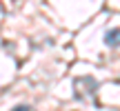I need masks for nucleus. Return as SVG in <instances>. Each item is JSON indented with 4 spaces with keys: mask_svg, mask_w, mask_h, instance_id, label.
Listing matches in <instances>:
<instances>
[{
    "mask_svg": "<svg viewBox=\"0 0 120 111\" xmlns=\"http://www.w3.org/2000/svg\"><path fill=\"white\" fill-rule=\"evenodd\" d=\"M105 42H107L109 47H118V44H120V27H118V29L107 31V36H105Z\"/></svg>",
    "mask_w": 120,
    "mask_h": 111,
    "instance_id": "f257e3e1",
    "label": "nucleus"
},
{
    "mask_svg": "<svg viewBox=\"0 0 120 111\" xmlns=\"http://www.w3.org/2000/svg\"><path fill=\"white\" fill-rule=\"evenodd\" d=\"M11 111H31L29 104H20V107H16V109H11Z\"/></svg>",
    "mask_w": 120,
    "mask_h": 111,
    "instance_id": "f03ea898",
    "label": "nucleus"
}]
</instances>
